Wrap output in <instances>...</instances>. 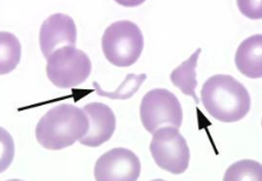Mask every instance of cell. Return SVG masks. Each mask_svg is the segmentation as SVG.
<instances>
[{"instance_id":"1","label":"cell","mask_w":262,"mask_h":181,"mask_svg":"<svg viewBox=\"0 0 262 181\" xmlns=\"http://www.w3.org/2000/svg\"><path fill=\"white\" fill-rule=\"evenodd\" d=\"M89 127L90 121L83 109L61 104L41 117L36 127V138L41 147L59 151L85 137Z\"/></svg>"},{"instance_id":"11","label":"cell","mask_w":262,"mask_h":181,"mask_svg":"<svg viewBox=\"0 0 262 181\" xmlns=\"http://www.w3.org/2000/svg\"><path fill=\"white\" fill-rule=\"evenodd\" d=\"M202 49L198 48L190 56L189 59L183 61L180 66H177L170 74L171 83L175 85L177 88H180L183 94L189 95L195 100L196 104H200V100L196 95V87H198V82H196V67H198V60Z\"/></svg>"},{"instance_id":"10","label":"cell","mask_w":262,"mask_h":181,"mask_svg":"<svg viewBox=\"0 0 262 181\" xmlns=\"http://www.w3.org/2000/svg\"><path fill=\"white\" fill-rule=\"evenodd\" d=\"M238 72L252 79L262 76V36L254 34L241 42L235 55Z\"/></svg>"},{"instance_id":"7","label":"cell","mask_w":262,"mask_h":181,"mask_svg":"<svg viewBox=\"0 0 262 181\" xmlns=\"http://www.w3.org/2000/svg\"><path fill=\"white\" fill-rule=\"evenodd\" d=\"M94 174L97 181H136L141 175V161L130 149L116 147L98 158Z\"/></svg>"},{"instance_id":"5","label":"cell","mask_w":262,"mask_h":181,"mask_svg":"<svg viewBox=\"0 0 262 181\" xmlns=\"http://www.w3.org/2000/svg\"><path fill=\"white\" fill-rule=\"evenodd\" d=\"M149 148L157 166L171 174H182L189 166L190 149L176 127L164 126L154 132Z\"/></svg>"},{"instance_id":"2","label":"cell","mask_w":262,"mask_h":181,"mask_svg":"<svg viewBox=\"0 0 262 181\" xmlns=\"http://www.w3.org/2000/svg\"><path fill=\"white\" fill-rule=\"evenodd\" d=\"M201 101L208 113L222 122L241 120L250 110L247 88L232 75L210 76L202 86Z\"/></svg>"},{"instance_id":"8","label":"cell","mask_w":262,"mask_h":181,"mask_svg":"<svg viewBox=\"0 0 262 181\" xmlns=\"http://www.w3.org/2000/svg\"><path fill=\"white\" fill-rule=\"evenodd\" d=\"M77 28L73 19L68 14L50 15L43 22L39 32V45L45 59L53 52L65 46H76Z\"/></svg>"},{"instance_id":"12","label":"cell","mask_w":262,"mask_h":181,"mask_svg":"<svg viewBox=\"0 0 262 181\" xmlns=\"http://www.w3.org/2000/svg\"><path fill=\"white\" fill-rule=\"evenodd\" d=\"M21 58L20 41L10 32L0 33V73L7 74L12 72Z\"/></svg>"},{"instance_id":"4","label":"cell","mask_w":262,"mask_h":181,"mask_svg":"<svg viewBox=\"0 0 262 181\" xmlns=\"http://www.w3.org/2000/svg\"><path fill=\"white\" fill-rule=\"evenodd\" d=\"M92 64L86 53L76 46H65L48 59L46 74L50 82L59 88H75L89 78Z\"/></svg>"},{"instance_id":"9","label":"cell","mask_w":262,"mask_h":181,"mask_svg":"<svg viewBox=\"0 0 262 181\" xmlns=\"http://www.w3.org/2000/svg\"><path fill=\"white\" fill-rule=\"evenodd\" d=\"M90 127L86 136L79 142L88 147H99L109 141L116 130V117L113 110L105 104L90 102L84 106Z\"/></svg>"},{"instance_id":"14","label":"cell","mask_w":262,"mask_h":181,"mask_svg":"<svg viewBox=\"0 0 262 181\" xmlns=\"http://www.w3.org/2000/svg\"><path fill=\"white\" fill-rule=\"evenodd\" d=\"M225 181H261L262 166L254 160H240L233 164L225 173Z\"/></svg>"},{"instance_id":"3","label":"cell","mask_w":262,"mask_h":181,"mask_svg":"<svg viewBox=\"0 0 262 181\" xmlns=\"http://www.w3.org/2000/svg\"><path fill=\"white\" fill-rule=\"evenodd\" d=\"M144 38L140 28L130 20L111 24L102 37V49L106 60L115 66L129 67L141 57Z\"/></svg>"},{"instance_id":"13","label":"cell","mask_w":262,"mask_h":181,"mask_svg":"<svg viewBox=\"0 0 262 181\" xmlns=\"http://www.w3.org/2000/svg\"><path fill=\"white\" fill-rule=\"evenodd\" d=\"M145 79H146L145 73H142V74H134V73H129V74L125 76L124 82L119 85L117 90L114 92L104 91L103 88L99 86V84L97 82H94L92 85H94L97 94L101 95V97L116 99V100H126V99H130L138 90H140V87L142 86V84L145 82Z\"/></svg>"},{"instance_id":"15","label":"cell","mask_w":262,"mask_h":181,"mask_svg":"<svg viewBox=\"0 0 262 181\" xmlns=\"http://www.w3.org/2000/svg\"><path fill=\"white\" fill-rule=\"evenodd\" d=\"M14 147L12 138L5 130L2 128V172L10 166L12 163Z\"/></svg>"},{"instance_id":"6","label":"cell","mask_w":262,"mask_h":181,"mask_svg":"<svg viewBox=\"0 0 262 181\" xmlns=\"http://www.w3.org/2000/svg\"><path fill=\"white\" fill-rule=\"evenodd\" d=\"M140 117L146 132L152 134L164 126L180 128L183 121V110L174 93L164 88H155L142 99Z\"/></svg>"}]
</instances>
